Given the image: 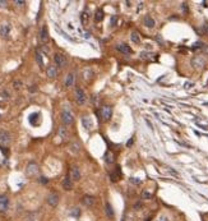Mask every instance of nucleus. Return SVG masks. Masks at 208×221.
<instances>
[{"label": "nucleus", "instance_id": "nucleus-31", "mask_svg": "<svg viewBox=\"0 0 208 221\" xmlns=\"http://www.w3.org/2000/svg\"><path fill=\"white\" fill-rule=\"evenodd\" d=\"M130 182L134 183V184H141V180L137 179V178H130Z\"/></svg>", "mask_w": 208, "mask_h": 221}, {"label": "nucleus", "instance_id": "nucleus-35", "mask_svg": "<svg viewBox=\"0 0 208 221\" xmlns=\"http://www.w3.org/2000/svg\"><path fill=\"white\" fill-rule=\"evenodd\" d=\"M203 30H204V32H206V33H208V22H207V23L204 24V26H203Z\"/></svg>", "mask_w": 208, "mask_h": 221}, {"label": "nucleus", "instance_id": "nucleus-15", "mask_svg": "<svg viewBox=\"0 0 208 221\" xmlns=\"http://www.w3.org/2000/svg\"><path fill=\"white\" fill-rule=\"evenodd\" d=\"M46 74H47V77H49V78H55L56 75H58V69H56V66H55V65H50V66H47Z\"/></svg>", "mask_w": 208, "mask_h": 221}, {"label": "nucleus", "instance_id": "nucleus-29", "mask_svg": "<svg viewBox=\"0 0 208 221\" xmlns=\"http://www.w3.org/2000/svg\"><path fill=\"white\" fill-rule=\"evenodd\" d=\"M70 147H72L73 152H78V151H79V144H78V143H72Z\"/></svg>", "mask_w": 208, "mask_h": 221}, {"label": "nucleus", "instance_id": "nucleus-4", "mask_svg": "<svg viewBox=\"0 0 208 221\" xmlns=\"http://www.w3.org/2000/svg\"><path fill=\"white\" fill-rule=\"evenodd\" d=\"M9 143H10V133L6 131H2L0 132V146L4 148Z\"/></svg>", "mask_w": 208, "mask_h": 221}, {"label": "nucleus", "instance_id": "nucleus-6", "mask_svg": "<svg viewBox=\"0 0 208 221\" xmlns=\"http://www.w3.org/2000/svg\"><path fill=\"white\" fill-rule=\"evenodd\" d=\"M100 114H101V118H102V120H109V119L111 118L112 115V107L111 106H102L101 110H100Z\"/></svg>", "mask_w": 208, "mask_h": 221}, {"label": "nucleus", "instance_id": "nucleus-37", "mask_svg": "<svg viewBox=\"0 0 208 221\" xmlns=\"http://www.w3.org/2000/svg\"><path fill=\"white\" fill-rule=\"evenodd\" d=\"M6 5V2H2V0H0V6H5Z\"/></svg>", "mask_w": 208, "mask_h": 221}, {"label": "nucleus", "instance_id": "nucleus-19", "mask_svg": "<svg viewBox=\"0 0 208 221\" xmlns=\"http://www.w3.org/2000/svg\"><path fill=\"white\" fill-rule=\"evenodd\" d=\"M130 40L134 42V44H141V36H139V33H138L137 31H133L132 35H130Z\"/></svg>", "mask_w": 208, "mask_h": 221}, {"label": "nucleus", "instance_id": "nucleus-16", "mask_svg": "<svg viewBox=\"0 0 208 221\" xmlns=\"http://www.w3.org/2000/svg\"><path fill=\"white\" fill-rule=\"evenodd\" d=\"M37 171H38V166H37V164L30 163L28 166H27V174H28V175H34V174H37Z\"/></svg>", "mask_w": 208, "mask_h": 221}, {"label": "nucleus", "instance_id": "nucleus-36", "mask_svg": "<svg viewBox=\"0 0 208 221\" xmlns=\"http://www.w3.org/2000/svg\"><path fill=\"white\" fill-rule=\"evenodd\" d=\"M49 180L46 179V178H41V183H47Z\"/></svg>", "mask_w": 208, "mask_h": 221}, {"label": "nucleus", "instance_id": "nucleus-7", "mask_svg": "<svg viewBox=\"0 0 208 221\" xmlns=\"http://www.w3.org/2000/svg\"><path fill=\"white\" fill-rule=\"evenodd\" d=\"M46 202L49 203L51 207L58 206V203H59V194L55 193V192H51V193L47 195V197H46Z\"/></svg>", "mask_w": 208, "mask_h": 221}, {"label": "nucleus", "instance_id": "nucleus-10", "mask_svg": "<svg viewBox=\"0 0 208 221\" xmlns=\"http://www.w3.org/2000/svg\"><path fill=\"white\" fill-rule=\"evenodd\" d=\"M69 178H70L73 182L79 180V179H81V171H79V169H78L77 166H73V167L70 169V174H69Z\"/></svg>", "mask_w": 208, "mask_h": 221}, {"label": "nucleus", "instance_id": "nucleus-25", "mask_svg": "<svg viewBox=\"0 0 208 221\" xmlns=\"http://www.w3.org/2000/svg\"><path fill=\"white\" fill-rule=\"evenodd\" d=\"M152 198V193L148 191H143L142 192V199H151Z\"/></svg>", "mask_w": 208, "mask_h": 221}, {"label": "nucleus", "instance_id": "nucleus-26", "mask_svg": "<svg viewBox=\"0 0 208 221\" xmlns=\"http://www.w3.org/2000/svg\"><path fill=\"white\" fill-rule=\"evenodd\" d=\"M70 215H72L73 217L78 219V217H79V215H81V210H79V208H73V210L70 211Z\"/></svg>", "mask_w": 208, "mask_h": 221}, {"label": "nucleus", "instance_id": "nucleus-27", "mask_svg": "<svg viewBox=\"0 0 208 221\" xmlns=\"http://www.w3.org/2000/svg\"><path fill=\"white\" fill-rule=\"evenodd\" d=\"M36 60H37V63H38L40 66H44V62H42V55H41L40 51L36 53Z\"/></svg>", "mask_w": 208, "mask_h": 221}, {"label": "nucleus", "instance_id": "nucleus-9", "mask_svg": "<svg viewBox=\"0 0 208 221\" xmlns=\"http://www.w3.org/2000/svg\"><path fill=\"white\" fill-rule=\"evenodd\" d=\"M82 203L86 207H93V205L96 203V198H94L93 195L87 194V195H84V197L82 198Z\"/></svg>", "mask_w": 208, "mask_h": 221}, {"label": "nucleus", "instance_id": "nucleus-3", "mask_svg": "<svg viewBox=\"0 0 208 221\" xmlns=\"http://www.w3.org/2000/svg\"><path fill=\"white\" fill-rule=\"evenodd\" d=\"M9 208V198L6 194H0V214H5Z\"/></svg>", "mask_w": 208, "mask_h": 221}, {"label": "nucleus", "instance_id": "nucleus-28", "mask_svg": "<svg viewBox=\"0 0 208 221\" xmlns=\"http://www.w3.org/2000/svg\"><path fill=\"white\" fill-rule=\"evenodd\" d=\"M59 134H60V137H62V138H65L66 135H68V132H66V129L64 128V127H62V128L59 129Z\"/></svg>", "mask_w": 208, "mask_h": 221}, {"label": "nucleus", "instance_id": "nucleus-30", "mask_svg": "<svg viewBox=\"0 0 208 221\" xmlns=\"http://www.w3.org/2000/svg\"><path fill=\"white\" fill-rule=\"evenodd\" d=\"M203 46H204V45L202 44V42H197V44H194V45H193V50H198V49H203Z\"/></svg>", "mask_w": 208, "mask_h": 221}, {"label": "nucleus", "instance_id": "nucleus-24", "mask_svg": "<svg viewBox=\"0 0 208 221\" xmlns=\"http://www.w3.org/2000/svg\"><path fill=\"white\" fill-rule=\"evenodd\" d=\"M102 19H103V12L101 9H98L96 12V14H94V21H96V22H101Z\"/></svg>", "mask_w": 208, "mask_h": 221}, {"label": "nucleus", "instance_id": "nucleus-21", "mask_svg": "<svg viewBox=\"0 0 208 221\" xmlns=\"http://www.w3.org/2000/svg\"><path fill=\"white\" fill-rule=\"evenodd\" d=\"M120 167H116V170H115V173H111L110 174V178H111V180L112 182H116L119 178H120Z\"/></svg>", "mask_w": 208, "mask_h": 221}, {"label": "nucleus", "instance_id": "nucleus-14", "mask_svg": "<svg viewBox=\"0 0 208 221\" xmlns=\"http://www.w3.org/2000/svg\"><path fill=\"white\" fill-rule=\"evenodd\" d=\"M62 184H63V188H64L65 191H72V189H73V180H72L69 176H65V178H64Z\"/></svg>", "mask_w": 208, "mask_h": 221}, {"label": "nucleus", "instance_id": "nucleus-17", "mask_svg": "<svg viewBox=\"0 0 208 221\" xmlns=\"http://www.w3.org/2000/svg\"><path fill=\"white\" fill-rule=\"evenodd\" d=\"M64 84H65V87H72L73 84H74V74L73 73H69L65 77Z\"/></svg>", "mask_w": 208, "mask_h": 221}, {"label": "nucleus", "instance_id": "nucleus-23", "mask_svg": "<svg viewBox=\"0 0 208 221\" xmlns=\"http://www.w3.org/2000/svg\"><path fill=\"white\" fill-rule=\"evenodd\" d=\"M105 161H106L107 164H112V163H114V155H112V152H111V151L106 152V155H105Z\"/></svg>", "mask_w": 208, "mask_h": 221}, {"label": "nucleus", "instance_id": "nucleus-22", "mask_svg": "<svg viewBox=\"0 0 208 221\" xmlns=\"http://www.w3.org/2000/svg\"><path fill=\"white\" fill-rule=\"evenodd\" d=\"M105 211H106V215L111 219V217H114V211H112V207L110 203H106V206H105Z\"/></svg>", "mask_w": 208, "mask_h": 221}, {"label": "nucleus", "instance_id": "nucleus-11", "mask_svg": "<svg viewBox=\"0 0 208 221\" xmlns=\"http://www.w3.org/2000/svg\"><path fill=\"white\" fill-rule=\"evenodd\" d=\"M116 49L119 50L120 53H123V54H132V53H133L132 47L129 46V45H126V44H119V45L116 46Z\"/></svg>", "mask_w": 208, "mask_h": 221}, {"label": "nucleus", "instance_id": "nucleus-34", "mask_svg": "<svg viewBox=\"0 0 208 221\" xmlns=\"http://www.w3.org/2000/svg\"><path fill=\"white\" fill-rule=\"evenodd\" d=\"M157 221H169V217H167V216H161Z\"/></svg>", "mask_w": 208, "mask_h": 221}, {"label": "nucleus", "instance_id": "nucleus-20", "mask_svg": "<svg viewBox=\"0 0 208 221\" xmlns=\"http://www.w3.org/2000/svg\"><path fill=\"white\" fill-rule=\"evenodd\" d=\"M82 122H83V125H84V127H86V128H87V129H92L93 124H92L91 119H90L88 116H84V118L82 119Z\"/></svg>", "mask_w": 208, "mask_h": 221}, {"label": "nucleus", "instance_id": "nucleus-5", "mask_svg": "<svg viewBox=\"0 0 208 221\" xmlns=\"http://www.w3.org/2000/svg\"><path fill=\"white\" fill-rule=\"evenodd\" d=\"M86 100H87L86 92H84L82 88H77V90H75V101H77V104L83 105V104L86 102Z\"/></svg>", "mask_w": 208, "mask_h": 221}, {"label": "nucleus", "instance_id": "nucleus-8", "mask_svg": "<svg viewBox=\"0 0 208 221\" xmlns=\"http://www.w3.org/2000/svg\"><path fill=\"white\" fill-rule=\"evenodd\" d=\"M73 115H72V113L69 111V110H64V111L62 113V122H63V124H65V125H69V124H72L73 123Z\"/></svg>", "mask_w": 208, "mask_h": 221}, {"label": "nucleus", "instance_id": "nucleus-1", "mask_svg": "<svg viewBox=\"0 0 208 221\" xmlns=\"http://www.w3.org/2000/svg\"><path fill=\"white\" fill-rule=\"evenodd\" d=\"M206 64H207V60H206L204 56L198 55V56H194L192 59V65L195 68V69H202V68L206 66Z\"/></svg>", "mask_w": 208, "mask_h": 221}, {"label": "nucleus", "instance_id": "nucleus-33", "mask_svg": "<svg viewBox=\"0 0 208 221\" xmlns=\"http://www.w3.org/2000/svg\"><path fill=\"white\" fill-rule=\"evenodd\" d=\"M116 21H118V19H116V17L114 15V17L111 18V24H112V26H115V24H116Z\"/></svg>", "mask_w": 208, "mask_h": 221}, {"label": "nucleus", "instance_id": "nucleus-18", "mask_svg": "<svg viewBox=\"0 0 208 221\" xmlns=\"http://www.w3.org/2000/svg\"><path fill=\"white\" fill-rule=\"evenodd\" d=\"M40 38L42 42H46L49 40V32H47V27L44 26L41 28V33H40Z\"/></svg>", "mask_w": 208, "mask_h": 221}, {"label": "nucleus", "instance_id": "nucleus-2", "mask_svg": "<svg viewBox=\"0 0 208 221\" xmlns=\"http://www.w3.org/2000/svg\"><path fill=\"white\" fill-rule=\"evenodd\" d=\"M54 62H55V65L58 68H64L66 65V63H68L66 56L63 55V54H60V53H56L54 55Z\"/></svg>", "mask_w": 208, "mask_h": 221}, {"label": "nucleus", "instance_id": "nucleus-12", "mask_svg": "<svg viewBox=\"0 0 208 221\" xmlns=\"http://www.w3.org/2000/svg\"><path fill=\"white\" fill-rule=\"evenodd\" d=\"M9 32H10V26L8 23H4L0 26V36L2 37H8L9 36Z\"/></svg>", "mask_w": 208, "mask_h": 221}, {"label": "nucleus", "instance_id": "nucleus-32", "mask_svg": "<svg viewBox=\"0 0 208 221\" xmlns=\"http://www.w3.org/2000/svg\"><path fill=\"white\" fill-rule=\"evenodd\" d=\"M14 4H15V5H19V6H22V5H24L26 3H24V2H21V0H15V2H14Z\"/></svg>", "mask_w": 208, "mask_h": 221}, {"label": "nucleus", "instance_id": "nucleus-38", "mask_svg": "<svg viewBox=\"0 0 208 221\" xmlns=\"http://www.w3.org/2000/svg\"><path fill=\"white\" fill-rule=\"evenodd\" d=\"M134 207H135V208H138V207H139V208H141V207H142V205H141V203H137V205H135Z\"/></svg>", "mask_w": 208, "mask_h": 221}, {"label": "nucleus", "instance_id": "nucleus-13", "mask_svg": "<svg viewBox=\"0 0 208 221\" xmlns=\"http://www.w3.org/2000/svg\"><path fill=\"white\" fill-rule=\"evenodd\" d=\"M143 24L147 28H153L156 26V22H154V19L152 18L151 15H146L144 19H143Z\"/></svg>", "mask_w": 208, "mask_h": 221}]
</instances>
